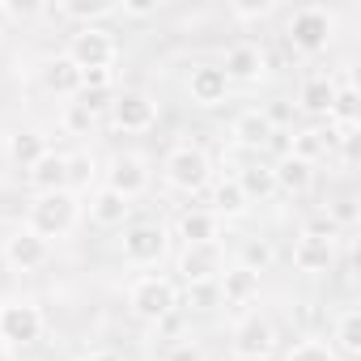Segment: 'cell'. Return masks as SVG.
<instances>
[{
    "label": "cell",
    "instance_id": "obj_1",
    "mask_svg": "<svg viewBox=\"0 0 361 361\" xmlns=\"http://www.w3.org/2000/svg\"><path fill=\"white\" fill-rule=\"evenodd\" d=\"M81 221V200L77 192H47V196H35L26 204V230H35L39 238H68Z\"/></svg>",
    "mask_w": 361,
    "mask_h": 361
},
{
    "label": "cell",
    "instance_id": "obj_2",
    "mask_svg": "<svg viewBox=\"0 0 361 361\" xmlns=\"http://www.w3.org/2000/svg\"><path fill=\"white\" fill-rule=\"evenodd\" d=\"M161 178L174 188V192H183V196H200L209 183H213V161L200 145L183 140V145H174L166 149L161 157Z\"/></svg>",
    "mask_w": 361,
    "mask_h": 361
},
{
    "label": "cell",
    "instance_id": "obj_3",
    "mask_svg": "<svg viewBox=\"0 0 361 361\" xmlns=\"http://www.w3.org/2000/svg\"><path fill=\"white\" fill-rule=\"evenodd\" d=\"M336 35V13L323 9V5H302L285 18V43L298 51V56H319L327 51Z\"/></svg>",
    "mask_w": 361,
    "mask_h": 361
},
{
    "label": "cell",
    "instance_id": "obj_4",
    "mask_svg": "<svg viewBox=\"0 0 361 361\" xmlns=\"http://www.w3.org/2000/svg\"><path fill=\"white\" fill-rule=\"evenodd\" d=\"M128 310L140 323H166L178 310V285L170 276H161V272H145L128 289Z\"/></svg>",
    "mask_w": 361,
    "mask_h": 361
},
{
    "label": "cell",
    "instance_id": "obj_5",
    "mask_svg": "<svg viewBox=\"0 0 361 361\" xmlns=\"http://www.w3.org/2000/svg\"><path fill=\"white\" fill-rule=\"evenodd\" d=\"M64 56H68L81 73H90V68H115V60H119L115 30H106V26H77V30L68 35Z\"/></svg>",
    "mask_w": 361,
    "mask_h": 361
},
{
    "label": "cell",
    "instance_id": "obj_6",
    "mask_svg": "<svg viewBox=\"0 0 361 361\" xmlns=\"http://www.w3.org/2000/svg\"><path fill=\"white\" fill-rule=\"evenodd\" d=\"M47 319H43V306L30 302V298H13V302H0V340L9 348H26L43 336Z\"/></svg>",
    "mask_w": 361,
    "mask_h": 361
},
{
    "label": "cell",
    "instance_id": "obj_7",
    "mask_svg": "<svg viewBox=\"0 0 361 361\" xmlns=\"http://www.w3.org/2000/svg\"><path fill=\"white\" fill-rule=\"evenodd\" d=\"M230 353H234L238 361H268V357L276 353V327H272V319L259 314V310L243 314V319L234 323Z\"/></svg>",
    "mask_w": 361,
    "mask_h": 361
},
{
    "label": "cell",
    "instance_id": "obj_8",
    "mask_svg": "<svg viewBox=\"0 0 361 361\" xmlns=\"http://www.w3.org/2000/svg\"><path fill=\"white\" fill-rule=\"evenodd\" d=\"M149 183H153V170H149V157H145V153L123 149V153H115V157L106 161V183H102V188L119 192L123 200H140V196L149 192Z\"/></svg>",
    "mask_w": 361,
    "mask_h": 361
},
{
    "label": "cell",
    "instance_id": "obj_9",
    "mask_svg": "<svg viewBox=\"0 0 361 361\" xmlns=\"http://www.w3.org/2000/svg\"><path fill=\"white\" fill-rule=\"evenodd\" d=\"M106 115H111V128L115 132L140 136V132H153L157 128V98H149L145 90H119Z\"/></svg>",
    "mask_w": 361,
    "mask_h": 361
},
{
    "label": "cell",
    "instance_id": "obj_10",
    "mask_svg": "<svg viewBox=\"0 0 361 361\" xmlns=\"http://www.w3.org/2000/svg\"><path fill=\"white\" fill-rule=\"evenodd\" d=\"M174 272H178V281H183L188 289H192V285H217V276L226 272V251H221V243L183 247V251H178Z\"/></svg>",
    "mask_w": 361,
    "mask_h": 361
},
{
    "label": "cell",
    "instance_id": "obj_11",
    "mask_svg": "<svg viewBox=\"0 0 361 361\" xmlns=\"http://www.w3.org/2000/svg\"><path fill=\"white\" fill-rule=\"evenodd\" d=\"M166 247H170L166 226H157V221H132V226H123V247L119 251H123L128 264L149 268V264H157L166 255Z\"/></svg>",
    "mask_w": 361,
    "mask_h": 361
},
{
    "label": "cell",
    "instance_id": "obj_12",
    "mask_svg": "<svg viewBox=\"0 0 361 361\" xmlns=\"http://www.w3.org/2000/svg\"><path fill=\"white\" fill-rule=\"evenodd\" d=\"M0 255H5V264H9L13 272H39V268L51 264V243L22 226V230H13V234L5 238Z\"/></svg>",
    "mask_w": 361,
    "mask_h": 361
},
{
    "label": "cell",
    "instance_id": "obj_13",
    "mask_svg": "<svg viewBox=\"0 0 361 361\" xmlns=\"http://www.w3.org/2000/svg\"><path fill=\"white\" fill-rule=\"evenodd\" d=\"M217 68L226 73L230 85H255L268 73V51L255 43H234V47H226V60Z\"/></svg>",
    "mask_w": 361,
    "mask_h": 361
},
{
    "label": "cell",
    "instance_id": "obj_14",
    "mask_svg": "<svg viewBox=\"0 0 361 361\" xmlns=\"http://www.w3.org/2000/svg\"><path fill=\"white\" fill-rule=\"evenodd\" d=\"M272 123H268V115H264V106H247V111H238L234 115V123H230V136H234V145L238 149H247V153H264L268 149V140H272Z\"/></svg>",
    "mask_w": 361,
    "mask_h": 361
},
{
    "label": "cell",
    "instance_id": "obj_15",
    "mask_svg": "<svg viewBox=\"0 0 361 361\" xmlns=\"http://www.w3.org/2000/svg\"><path fill=\"white\" fill-rule=\"evenodd\" d=\"M26 183L35 196H47V192H68V153H56L47 149L30 170H26Z\"/></svg>",
    "mask_w": 361,
    "mask_h": 361
},
{
    "label": "cell",
    "instance_id": "obj_16",
    "mask_svg": "<svg viewBox=\"0 0 361 361\" xmlns=\"http://www.w3.org/2000/svg\"><path fill=\"white\" fill-rule=\"evenodd\" d=\"M174 238L183 247H196V243H221V221L209 213V209H183L174 217Z\"/></svg>",
    "mask_w": 361,
    "mask_h": 361
},
{
    "label": "cell",
    "instance_id": "obj_17",
    "mask_svg": "<svg viewBox=\"0 0 361 361\" xmlns=\"http://www.w3.org/2000/svg\"><path fill=\"white\" fill-rule=\"evenodd\" d=\"M188 94L196 106H221L230 98V81L217 64H196L192 77H188Z\"/></svg>",
    "mask_w": 361,
    "mask_h": 361
},
{
    "label": "cell",
    "instance_id": "obj_18",
    "mask_svg": "<svg viewBox=\"0 0 361 361\" xmlns=\"http://www.w3.org/2000/svg\"><path fill=\"white\" fill-rule=\"evenodd\" d=\"M90 221H94L98 230H123V226L132 221V200H123V196L111 192V188H98V192L90 196Z\"/></svg>",
    "mask_w": 361,
    "mask_h": 361
},
{
    "label": "cell",
    "instance_id": "obj_19",
    "mask_svg": "<svg viewBox=\"0 0 361 361\" xmlns=\"http://www.w3.org/2000/svg\"><path fill=\"white\" fill-rule=\"evenodd\" d=\"M327 344L336 348L340 361H357V357H361V310H357V306H344V310L331 319V340H327Z\"/></svg>",
    "mask_w": 361,
    "mask_h": 361
},
{
    "label": "cell",
    "instance_id": "obj_20",
    "mask_svg": "<svg viewBox=\"0 0 361 361\" xmlns=\"http://www.w3.org/2000/svg\"><path fill=\"white\" fill-rule=\"evenodd\" d=\"M217 298H221L226 306H251V302L259 298V276L234 264V268H226V272L217 276Z\"/></svg>",
    "mask_w": 361,
    "mask_h": 361
},
{
    "label": "cell",
    "instance_id": "obj_21",
    "mask_svg": "<svg viewBox=\"0 0 361 361\" xmlns=\"http://www.w3.org/2000/svg\"><path fill=\"white\" fill-rule=\"evenodd\" d=\"M331 264H336V243H327V238H306V234H298V243H293V268L298 272H331Z\"/></svg>",
    "mask_w": 361,
    "mask_h": 361
},
{
    "label": "cell",
    "instance_id": "obj_22",
    "mask_svg": "<svg viewBox=\"0 0 361 361\" xmlns=\"http://www.w3.org/2000/svg\"><path fill=\"white\" fill-rule=\"evenodd\" d=\"M123 0H60L51 9L56 18H68V22H81V26H102L106 18L119 13Z\"/></svg>",
    "mask_w": 361,
    "mask_h": 361
},
{
    "label": "cell",
    "instance_id": "obj_23",
    "mask_svg": "<svg viewBox=\"0 0 361 361\" xmlns=\"http://www.w3.org/2000/svg\"><path fill=\"white\" fill-rule=\"evenodd\" d=\"M234 183L243 188V196H247V204H264V200H272L276 196V178H272V166L268 161H247L238 174H234Z\"/></svg>",
    "mask_w": 361,
    "mask_h": 361
},
{
    "label": "cell",
    "instance_id": "obj_24",
    "mask_svg": "<svg viewBox=\"0 0 361 361\" xmlns=\"http://www.w3.org/2000/svg\"><path fill=\"white\" fill-rule=\"evenodd\" d=\"M272 178H276V192H285V196H306L310 188H314V166H306V161H298V157H281L276 166H272Z\"/></svg>",
    "mask_w": 361,
    "mask_h": 361
},
{
    "label": "cell",
    "instance_id": "obj_25",
    "mask_svg": "<svg viewBox=\"0 0 361 361\" xmlns=\"http://www.w3.org/2000/svg\"><path fill=\"white\" fill-rule=\"evenodd\" d=\"M43 85L56 94V98H77L81 94V68L68 60V56H51L43 64Z\"/></svg>",
    "mask_w": 361,
    "mask_h": 361
},
{
    "label": "cell",
    "instance_id": "obj_26",
    "mask_svg": "<svg viewBox=\"0 0 361 361\" xmlns=\"http://www.w3.org/2000/svg\"><path fill=\"white\" fill-rule=\"evenodd\" d=\"M331 145H336V136H331L327 128H302V132H293V136H289V157H298V161L314 166L319 157H327V153H331Z\"/></svg>",
    "mask_w": 361,
    "mask_h": 361
},
{
    "label": "cell",
    "instance_id": "obj_27",
    "mask_svg": "<svg viewBox=\"0 0 361 361\" xmlns=\"http://www.w3.org/2000/svg\"><path fill=\"white\" fill-rule=\"evenodd\" d=\"M331 98H336V77H306L302 81V90H298V111H306V115H323L327 119V106H331Z\"/></svg>",
    "mask_w": 361,
    "mask_h": 361
},
{
    "label": "cell",
    "instance_id": "obj_28",
    "mask_svg": "<svg viewBox=\"0 0 361 361\" xmlns=\"http://www.w3.org/2000/svg\"><path fill=\"white\" fill-rule=\"evenodd\" d=\"M209 200H213V204H209V213H213L217 221H234V217H243V213L251 209V204H247V196H243V188L234 183V178H217Z\"/></svg>",
    "mask_w": 361,
    "mask_h": 361
},
{
    "label": "cell",
    "instance_id": "obj_29",
    "mask_svg": "<svg viewBox=\"0 0 361 361\" xmlns=\"http://www.w3.org/2000/svg\"><path fill=\"white\" fill-rule=\"evenodd\" d=\"M43 153H47V136H43V132H35V128H18V132L9 136V157H13L22 170H30Z\"/></svg>",
    "mask_w": 361,
    "mask_h": 361
},
{
    "label": "cell",
    "instance_id": "obj_30",
    "mask_svg": "<svg viewBox=\"0 0 361 361\" xmlns=\"http://www.w3.org/2000/svg\"><path fill=\"white\" fill-rule=\"evenodd\" d=\"M276 264V247L268 243V238H247L243 243V251H238V268H247V272H268Z\"/></svg>",
    "mask_w": 361,
    "mask_h": 361
},
{
    "label": "cell",
    "instance_id": "obj_31",
    "mask_svg": "<svg viewBox=\"0 0 361 361\" xmlns=\"http://www.w3.org/2000/svg\"><path fill=\"white\" fill-rule=\"evenodd\" d=\"M281 361H340V357H336V348H331L327 340H319V336H302V340H293V344L285 348Z\"/></svg>",
    "mask_w": 361,
    "mask_h": 361
},
{
    "label": "cell",
    "instance_id": "obj_32",
    "mask_svg": "<svg viewBox=\"0 0 361 361\" xmlns=\"http://www.w3.org/2000/svg\"><path fill=\"white\" fill-rule=\"evenodd\" d=\"M98 174L94 153H68V192H85Z\"/></svg>",
    "mask_w": 361,
    "mask_h": 361
},
{
    "label": "cell",
    "instance_id": "obj_33",
    "mask_svg": "<svg viewBox=\"0 0 361 361\" xmlns=\"http://www.w3.org/2000/svg\"><path fill=\"white\" fill-rule=\"evenodd\" d=\"M94 123H98V115H90L77 98H73V102H64V111H60V128H64L68 136H90V132H94Z\"/></svg>",
    "mask_w": 361,
    "mask_h": 361
},
{
    "label": "cell",
    "instance_id": "obj_34",
    "mask_svg": "<svg viewBox=\"0 0 361 361\" xmlns=\"http://www.w3.org/2000/svg\"><path fill=\"white\" fill-rule=\"evenodd\" d=\"M276 13V0H230V18L234 22H264Z\"/></svg>",
    "mask_w": 361,
    "mask_h": 361
},
{
    "label": "cell",
    "instance_id": "obj_35",
    "mask_svg": "<svg viewBox=\"0 0 361 361\" xmlns=\"http://www.w3.org/2000/svg\"><path fill=\"white\" fill-rule=\"evenodd\" d=\"M327 217H331L336 230H353V226L361 221V204H357L353 196H340L336 204H327Z\"/></svg>",
    "mask_w": 361,
    "mask_h": 361
},
{
    "label": "cell",
    "instance_id": "obj_36",
    "mask_svg": "<svg viewBox=\"0 0 361 361\" xmlns=\"http://www.w3.org/2000/svg\"><path fill=\"white\" fill-rule=\"evenodd\" d=\"M302 234H306V238H327V243H340V230L331 226V217H327V213L310 217V221L302 226Z\"/></svg>",
    "mask_w": 361,
    "mask_h": 361
},
{
    "label": "cell",
    "instance_id": "obj_37",
    "mask_svg": "<svg viewBox=\"0 0 361 361\" xmlns=\"http://www.w3.org/2000/svg\"><path fill=\"white\" fill-rule=\"evenodd\" d=\"M293 111H298V106H293V102H285V98L264 106V115H268V123H272L276 132H281V128H293Z\"/></svg>",
    "mask_w": 361,
    "mask_h": 361
},
{
    "label": "cell",
    "instance_id": "obj_38",
    "mask_svg": "<svg viewBox=\"0 0 361 361\" xmlns=\"http://www.w3.org/2000/svg\"><path fill=\"white\" fill-rule=\"evenodd\" d=\"M111 81H115L111 68H90V73H81V90H111Z\"/></svg>",
    "mask_w": 361,
    "mask_h": 361
},
{
    "label": "cell",
    "instance_id": "obj_39",
    "mask_svg": "<svg viewBox=\"0 0 361 361\" xmlns=\"http://www.w3.org/2000/svg\"><path fill=\"white\" fill-rule=\"evenodd\" d=\"M119 13H123V18H153V13H157V0H123Z\"/></svg>",
    "mask_w": 361,
    "mask_h": 361
},
{
    "label": "cell",
    "instance_id": "obj_40",
    "mask_svg": "<svg viewBox=\"0 0 361 361\" xmlns=\"http://www.w3.org/2000/svg\"><path fill=\"white\" fill-rule=\"evenodd\" d=\"M166 361H200V348L196 344H170Z\"/></svg>",
    "mask_w": 361,
    "mask_h": 361
},
{
    "label": "cell",
    "instance_id": "obj_41",
    "mask_svg": "<svg viewBox=\"0 0 361 361\" xmlns=\"http://www.w3.org/2000/svg\"><path fill=\"white\" fill-rule=\"evenodd\" d=\"M77 361H123V357L111 353V348H94V353H85V357H77Z\"/></svg>",
    "mask_w": 361,
    "mask_h": 361
}]
</instances>
